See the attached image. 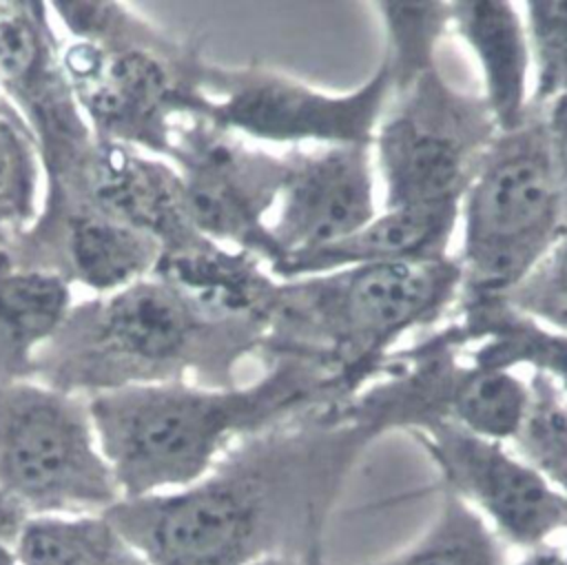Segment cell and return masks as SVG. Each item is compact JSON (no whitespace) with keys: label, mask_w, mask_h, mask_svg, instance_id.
<instances>
[{"label":"cell","mask_w":567,"mask_h":565,"mask_svg":"<svg viewBox=\"0 0 567 565\" xmlns=\"http://www.w3.org/2000/svg\"><path fill=\"white\" fill-rule=\"evenodd\" d=\"M472 545V541L461 536L452 541L445 538L436 545V549L423 552L410 565H485V561L474 549H470Z\"/></svg>","instance_id":"25"},{"label":"cell","mask_w":567,"mask_h":565,"mask_svg":"<svg viewBox=\"0 0 567 565\" xmlns=\"http://www.w3.org/2000/svg\"><path fill=\"white\" fill-rule=\"evenodd\" d=\"M153 275L219 319L268 330L279 279L250 253L208 242L190 250L162 253Z\"/></svg>","instance_id":"17"},{"label":"cell","mask_w":567,"mask_h":565,"mask_svg":"<svg viewBox=\"0 0 567 565\" xmlns=\"http://www.w3.org/2000/svg\"><path fill=\"white\" fill-rule=\"evenodd\" d=\"M534 71V106L567 95V0L520 2Z\"/></svg>","instance_id":"23"},{"label":"cell","mask_w":567,"mask_h":565,"mask_svg":"<svg viewBox=\"0 0 567 565\" xmlns=\"http://www.w3.org/2000/svg\"><path fill=\"white\" fill-rule=\"evenodd\" d=\"M450 33L470 51L478 71L476 91L498 133L518 129L534 113V71L520 2L454 0Z\"/></svg>","instance_id":"15"},{"label":"cell","mask_w":567,"mask_h":565,"mask_svg":"<svg viewBox=\"0 0 567 565\" xmlns=\"http://www.w3.org/2000/svg\"><path fill=\"white\" fill-rule=\"evenodd\" d=\"M0 492L31 516L100 514L122 499L89 397L35 379L0 381Z\"/></svg>","instance_id":"7"},{"label":"cell","mask_w":567,"mask_h":565,"mask_svg":"<svg viewBox=\"0 0 567 565\" xmlns=\"http://www.w3.org/2000/svg\"><path fill=\"white\" fill-rule=\"evenodd\" d=\"M42 199L82 202L102 215L159 242L162 253L208 244L188 222L175 166L133 146L95 137L82 164L66 179L44 184Z\"/></svg>","instance_id":"13"},{"label":"cell","mask_w":567,"mask_h":565,"mask_svg":"<svg viewBox=\"0 0 567 565\" xmlns=\"http://www.w3.org/2000/svg\"><path fill=\"white\" fill-rule=\"evenodd\" d=\"M166 160L179 175L193 228L208 242L255 255L270 270L277 253L268 224L286 177V151L188 115L177 122Z\"/></svg>","instance_id":"10"},{"label":"cell","mask_w":567,"mask_h":565,"mask_svg":"<svg viewBox=\"0 0 567 565\" xmlns=\"http://www.w3.org/2000/svg\"><path fill=\"white\" fill-rule=\"evenodd\" d=\"M463 355V352H461ZM532 401L529 379L516 370L478 368L463 359L452 386L445 417L483 439H518Z\"/></svg>","instance_id":"20"},{"label":"cell","mask_w":567,"mask_h":565,"mask_svg":"<svg viewBox=\"0 0 567 565\" xmlns=\"http://www.w3.org/2000/svg\"><path fill=\"white\" fill-rule=\"evenodd\" d=\"M496 135L481 95L441 64L392 89L370 144L381 206H458Z\"/></svg>","instance_id":"8"},{"label":"cell","mask_w":567,"mask_h":565,"mask_svg":"<svg viewBox=\"0 0 567 565\" xmlns=\"http://www.w3.org/2000/svg\"><path fill=\"white\" fill-rule=\"evenodd\" d=\"M20 565H146L102 516H29L18 543Z\"/></svg>","instance_id":"19"},{"label":"cell","mask_w":567,"mask_h":565,"mask_svg":"<svg viewBox=\"0 0 567 565\" xmlns=\"http://www.w3.org/2000/svg\"><path fill=\"white\" fill-rule=\"evenodd\" d=\"M416 428L447 481L478 503L509 536L536 541L565 521L567 496L501 441L472 434L450 419H430L412 430Z\"/></svg>","instance_id":"14"},{"label":"cell","mask_w":567,"mask_h":565,"mask_svg":"<svg viewBox=\"0 0 567 565\" xmlns=\"http://www.w3.org/2000/svg\"><path fill=\"white\" fill-rule=\"evenodd\" d=\"M264 363V372L248 383L166 381L89 397L97 445L120 496L140 499L186 487L235 439L352 397L337 374L317 363L295 357Z\"/></svg>","instance_id":"2"},{"label":"cell","mask_w":567,"mask_h":565,"mask_svg":"<svg viewBox=\"0 0 567 565\" xmlns=\"http://www.w3.org/2000/svg\"><path fill=\"white\" fill-rule=\"evenodd\" d=\"M0 242H4V239H2V237H0Z\"/></svg>","instance_id":"29"},{"label":"cell","mask_w":567,"mask_h":565,"mask_svg":"<svg viewBox=\"0 0 567 565\" xmlns=\"http://www.w3.org/2000/svg\"><path fill=\"white\" fill-rule=\"evenodd\" d=\"M383 31L381 62L392 89L439 66L441 40L450 33V2H372Z\"/></svg>","instance_id":"21"},{"label":"cell","mask_w":567,"mask_h":565,"mask_svg":"<svg viewBox=\"0 0 567 565\" xmlns=\"http://www.w3.org/2000/svg\"><path fill=\"white\" fill-rule=\"evenodd\" d=\"M58 58L93 135L166 160L173 131L204 115L206 58L122 2H49Z\"/></svg>","instance_id":"5"},{"label":"cell","mask_w":567,"mask_h":565,"mask_svg":"<svg viewBox=\"0 0 567 565\" xmlns=\"http://www.w3.org/2000/svg\"><path fill=\"white\" fill-rule=\"evenodd\" d=\"M527 565H565V563H560L556 556H538V558L529 561Z\"/></svg>","instance_id":"28"},{"label":"cell","mask_w":567,"mask_h":565,"mask_svg":"<svg viewBox=\"0 0 567 565\" xmlns=\"http://www.w3.org/2000/svg\"><path fill=\"white\" fill-rule=\"evenodd\" d=\"M458 295L454 255L279 279L261 359L317 363L354 394L405 339L441 326Z\"/></svg>","instance_id":"4"},{"label":"cell","mask_w":567,"mask_h":565,"mask_svg":"<svg viewBox=\"0 0 567 565\" xmlns=\"http://www.w3.org/2000/svg\"><path fill=\"white\" fill-rule=\"evenodd\" d=\"M458 206H381L341 242L281 266L277 279H297L352 266L439 259L454 255Z\"/></svg>","instance_id":"16"},{"label":"cell","mask_w":567,"mask_h":565,"mask_svg":"<svg viewBox=\"0 0 567 565\" xmlns=\"http://www.w3.org/2000/svg\"><path fill=\"white\" fill-rule=\"evenodd\" d=\"M0 565H18L16 547H11V545H2V543H0Z\"/></svg>","instance_id":"27"},{"label":"cell","mask_w":567,"mask_h":565,"mask_svg":"<svg viewBox=\"0 0 567 565\" xmlns=\"http://www.w3.org/2000/svg\"><path fill=\"white\" fill-rule=\"evenodd\" d=\"M567 230L540 109L498 133L474 171L456 219L463 299H507Z\"/></svg>","instance_id":"6"},{"label":"cell","mask_w":567,"mask_h":565,"mask_svg":"<svg viewBox=\"0 0 567 565\" xmlns=\"http://www.w3.org/2000/svg\"><path fill=\"white\" fill-rule=\"evenodd\" d=\"M44 175L35 137L20 111L0 113V237L24 230L42 204Z\"/></svg>","instance_id":"22"},{"label":"cell","mask_w":567,"mask_h":565,"mask_svg":"<svg viewBox=\"0 0 567 565\" xmlns=\"http://www.w3.org/2000/svg\"><path fill=\"white\" fill-rule=\"evenodd\" d=\"M73 304L71 284L47 270L16 266L0 242V381L33 379L35 355Z\"/></svg>","instance_id":"18"},{"label":"cell","mask_w":567,"mask_h":565,"mask_svg":"<svg viewBox=\"0 0 567 565\" xmlns=\"http://www.w3.org/2000/svg\"><path fill=\"white\" fill-rule=\"evenodd\" d=\"M204 117L272 151L370 146L392 82L379 60L354 89L328 91L270 66H221L206 60Z\"/></svg>","instance_id":"9"},{"label":"cell","mask_w":567,"mask_h":565,"mask_svg":"<svg viewBox=\"0 0 567 565\" xmlns=\"http://www.w3.org/2000/svg\"><path fill=\"white\" fill-rule=\"evenodd\" d=\"M264 339L259 326L219 319L151 273L75 301L35 355L33 379L82 397L166 381L235 386Z\"/></svg>","instance_id":"3"},{"label":"cell","mask_w":567,"mask_h":565,"mask_svg":"<svg viewBox=\"0 0 567 565\" xmlns=\"http://www.w3.org/2000/svg\"><path fill=\"white\" fill-rule=\"evenodd\" d=\"M29 516L31 514L16 499L0 492V543L16 547Z\"/></svg>","instance_id":"26"},{"label":"cell","mask_w":567,"mask_h":565,"mask_svg":"<svg viewBox=\"0 0 567 565\" xmlns=\"http://www.w3.org/2000/svg\"><path fill=\"white\" fill-rule=\"evenodd\" d=\"M286 177L268 233L277 253L270 268L341 242L379 208V182L370 146L286 151Z\"/></svg>","instance_id":"11"},{"label":"cell","mask_w":567,"mask_h":565,"mask_svg":"<svg viewBox=\"0 0 567 565\" xmlns=\"http://www.w3.org/2000/svg\"><path fill=\"white\" fill-rule=\"evenodd\" d=\"M16 266L47 270L91 295H109L148 277L162 255L151 235L89 204L42 199L35 219L2 242Z\"/></svg>","instance_id":"12"},{"label":"cell","mask_w":567,"mask_h":565,"mask_svg":"<svg viewBox=\"0 0 567 565\" xmlns=\"http://www.w3.org/2000/svg\"><path fill=\"white\" fill-rule=\"evenodd\" d=\"M374 430L346 405L312 412L310 425L266 428L230 448L199 481L100 512L146 565H246L284 496L330 479Z\"/></svg>","instance_id":"1"},{"label":"cell","mask_w":567,"mask_h":565,"mask_svg":"<svg viewBox=\"0 0 567 565\" xmlns=\"http://www.w3.org/2000/svg\"><path fill=\"white\" fill-rule=\"evenodd\" d=\"M545 124V135L549 144L551 164L558 177L565 215H567V95L551 100L545 106H538Z\"/></svg>","instance_id":"24"}]
</instances>
